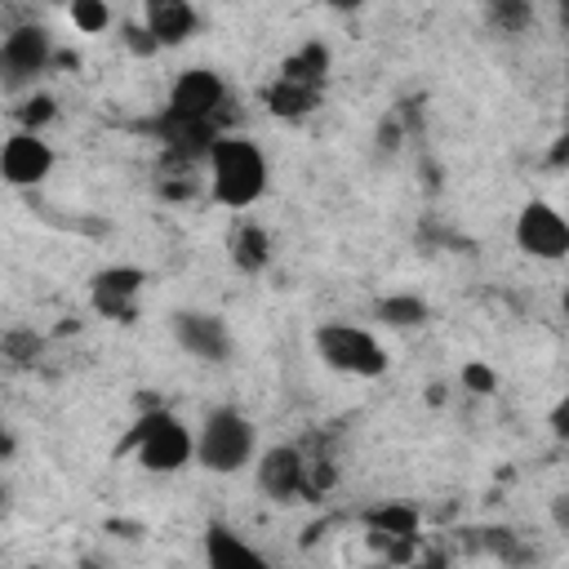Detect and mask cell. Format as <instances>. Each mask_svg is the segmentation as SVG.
<instances>
[{
    "mask_svg": "<svg viewBox=\"0 0 569 569\" xmlns=\"http://www.w3.org/2000/svg\"><path fill=\"white\" fill-rule=\"evenodd\" d=\"M227 258L240 276H262L276 258V244H271V231L253 218H236L231 236H227Z\"/></svg>",
    "mask_w": 569,
    "mask_h": 569,
    "instance_id": "obj_14",
    "label": "cell"
},
{
    "mask_svg": "<svg viewBox=\"0 0 569 569\" xmlns=\"http://www.w3.org/2000/svg\"><path fill=\"white\" fill-rule=\"evenodd\" d=\"M53 62V36L40 22H22L0 36V84L31 89Z\"/></svg>",
    "mask_w": 569,
    "mask_h": 569,
    "instance_id": "obj_6",
    "label": "cell"
},
{
    "mask_svg": "<svg viewBox=\"0 0 569 569\" xmlns=\"http://www.w3.org/2000/svg\"><path fill=\"white\" fill-rule=\"evenodd\" d=\"M200 22L204 18H200V9L191 0H151V4H142V27L151 31V40L160 49L187 44L200 31Z\"/></svg>",
    "mask_w": 569,
    "mask_h": 569,
    "instance_id": "obj_13",
    "label": "cell"
},
{
    "mask_svg": "<svg viewBox=\"0 0 569 569\" xmlns=\"http://www.w3.org/2000/svg\"><path fill=\"white\" fill-rule=\"evenodd\" d=\"M427 316H431V307L418 293H387L373 302V320H382L391 329H418V325H427Z\"/></svg>",
    "mask_w": 569,
    "mask_h": 569,
    "instance_id": "obj_16",
    "label": "cell"
},
{
    "mask_svg": "<svg viewBox=\"0 0 569 569\" xmlns=\"http://www.w3.org/2000/svg\"><path fill=\"white\" fill-rule=\"evenodd\" d=\"M40 351H44V338L31 333V329H18V333H4V338H0V356H4L9 365H36Z\"/></svg>",
    "mask_w": 569,
    "mask_h": 569,
    "instance_id": "obj_20",
    "label": "cell"
},
{
    "mask_svg": "<svg viewBox=\"0 0 569 569\" xmlns=\"http://www.w3.org/2000/svg\"><path fill=\"white\" fill-rule=\"evenodd\" d=\"M485 18H489L498 31L516 36V31H525V27L533 22V9H529V4H516V0H498V4L485 9Z\"/></svg>",
    "mask_w": 569,
    "mask_h": 569,
    "instance_id": "obj_22",
    "label": "cell"
},
{
    "mask_svg": "<svg viewBox=\"0 0 569 569\" xmlns=\"http://www.w3.org/2000/svg\"><path fill=\"white\" fill-rule=\"evenodd\" d=\"M53 120H58V98L31 89V93L22 98V107H18V129H27V133H44Z\"/></svg>",
    "mask_w": 569,
    "mask_h": 569,
    "instance_id": "obj_18",
    "label": "cell"
},
{
    "mask_svg": "<svg viewBox=\"0 0 569 569\" xmlns=\"http://www.w3.org/2000/svg\"><path fill=\"white\" fill-rule=\"evenodd\" d=\"M169 333L173 342L200 360V365H227L236 356V333L231 325L218 316V311H196V307H182L169 316Z\"/></svg>",
    "mask_w": 569,
    "mask_h": 569,
    "instance_id": "obj_9",
    "label": "cell"
},
{
    "mask_svg": "<svg viewBox=\"0 0 569 569\" xmlns=\"http://www.w3.org/2000/svg\"><path fill=\"white\" fill-rule=\"evenodd\" d=\"M258 458V427L236 405H218L196 427V462L213 476H240Z\"/></svg>",
    "mask_w": 569,
    "mask_h": 569,
    "instance_id": "obj_3",
    "label": "cell"
},
{
    "mask_svg": "<svg viewBox=\"0 0 569 569\" xmlns=\"http://www.w3.org/2000/svg\"><path fill=\"white\" fill-rule=\"evenodd\" d=\"M200 556H204V569H271V560L249 538H240L231 525H222V520L204 525Z\"/></svg>",
    "mask_w": 569,
    "mask_h": 569,
    "instance_id": "obj_12",
    "label": "cell"
},
{
    "mask_svg": "<svg viewBox=\"0 0 569 569\" xmlns=\"http://www.w3.org/2000/svg\"><path fill=\"white\" fill-rule=\"evenodd\" d=\"M462 382H467L476 396L498 391V373H493V369H485V365H467V369H462Z\"/></svg>",
    "mask_w": 569,
    "mask_h": 569,
    "instance_id": "obj_24",
    "label": "cell"
},
{
    "mask_svg": "<svg viewBox=\"0 0 569 569\" xmlns=\"http://www.w3.org/2000/svg\"><path fill=\"white\" fill-rule=\"evenodd\" d=\"M365 520L378 525V533H396V538H413V533H418L413 507H378V511H369Z\"/></svg>",
    "mask_w": 569,
    "mask_h": 569,
    "instance_id": "obj_21",
    "label": "cell"
},
{
    "mask_svg": "<svg viewBox=\"0 0 569 569\" xmlns=\"http://www.w3.org/2000/svg\"><path fill=\"white\" fill-rule=\"evenodd\" d=\"M142 289H147V271L142 267L111 262V267H102V271L89 276V307L102 320L133 325L138 320V307H142Z\"/></svg>",
    "mask_w": 569,
    "mask_h": 569,
    "instance_id": "obj_10",
    "label": "cell"
},
{
    "mask_svg": "<svg viewBox=\"0 0 569 569\" xmlns=\"http://www.w3.org/2000/svg\"><path fill=\"white\" fill-rule=\"evenodd\" d=\"M396 147H400V124L387 116L382 129H378V151H396Z\"/></svg>",
    "mask_w": 569,
    "mask_h": 569,
    "instance_id": "obj_25",
    "label": "cell"
},
{
    "mask_svg": "<svg viewBox=\"0 0 569 569\" xmlns=\"http://www.w3.org/2000/svg\"><path fill=\"white\" fill-rule=\"evenodd\" d=\"M253 485L262 489V498L271 502H302L311 498V462L298 445H271V449H258L253 458Z\"/></svg>",
    "mask_w": 569,
    "mask_h": 569,
    "instance_id": "obj_8",
    "label": "cell"
},
{
    "mask_svg": "<svg viewBox=\"0 0 569 569\" xmlns=\"http://www.w3.org/2000/svg\"><path fill=\"white\" fill-rule=\"evenodd\" d=\"M4 498H9V489H4V485H0V511H4Z\"/></svg>",
    "mask_w": 569,
    "mask_h": 569,
    "instance_id": "obj_26",
    "label": "cell"
},
{
    "mask_svg": "<svg viewBox=\"0 0 569 569\" xmlns=\"http://www.w3.org/2000/svg\"><path fill=\"white\" fill-rule=\"evenodd\" d=\"M511 240L533 262H565L569 258V222L547 200H525L511 227Z\"/></svg>",
    "mask_w": 569,
    "mask_h": 569,
    "instance_id": "obj_7",
    "label": "cell"
},
{
    "mask_svg": "<svg viewBox=\"0 0 569 569\" xmlns=\"http://www.w3.org/2000/svg\"><path fill=\"white\" fill-rule=\"evenodd\" d=\"M204 169H209L213 204L236 209V213L253 209L271 187V160L249 133H218L204 156Z\"/></svg>",
    "mask_w": 569,
    "mask_h": 569,
    "instance_id": "obj_1",
    "label": "cell"
},
{
    "mask_svg": "<svg viewBox=\"0 0 569 569\" xmlns=\"http://www.w3.org/2000/svg\"><path fill=\"white\" fill-rule=\"evenodd\" d=\"M311 347L342 378H382L391 369V356L378 342V333L365 329V325H351V320H325V325H316Z\"/></svg>",
    "mask_w": 569,
    "mask_h": 569,
    "instance_id": "obj_4",
    "label": "cell"
},
{
    "mask_svg": "<svg viewBox=\"0 0 569 569\" xmlns=\"http://www.w3.org/2000/svg\"><path fill=\"white\" fill-rule=\"evenodd\" d=\"M67 18H71V27H76L80 36H102V31L116 22V13H111L107 0H71Z\"/></svg>",
    "mask_w": 569,
    "mask_h": 569,
    "instance_id": "obj_19",
    "label": "cell"
},
{
    "mask_svg": "<svg viewBox=\"0 0 569 569\" xmlns=\"http://www.w3.org/2000/svg\"><path fill=\"white\" fill-rule=\"evenodd\" d=\"M58 156L49 147L44 133H27V129H13L4 142H0V178L18 191L27 187H40L49 173H53Z\"/></svg>",
    "mask_w": 569,
    "mask_h": 569,
    "instance_id": "obj_11",
    "label": "cell"
},
{
    "mask_svg": "<svg viewBox=\"0 0 569 569\" xmlns=\"http://www.w3.org/2000/svg\"><path fill=\"white\" fill-rule=\"evenodd\" d=\"M325 67H329V49H325L320 40H307V44H302L293 58H284L280 76H284V80H293V84L320 89V80H325Z\"/></svg>",
    "mask_w": 569,
    "mask_h": 569,
    "instance_id": "obj_17",
    "label": "cell"
},
{
    "mask_svg": "<svg viewBox=\"0 0 569 569\" xmlns=\"http://www.w3.org/2000/svg\"><path fill=\"white\" fill-rule=\"evenodd\" d=\"M0 445H4V418H0Z\"/></svg>",
    "mask_w": 569,
    "mask_h": 569,
    "instance_id": "obj_27",
    "label": "cell"
},
{
    "mask_svg": "<svg viewBox=\"0 0 569 569\" xmlns=\"http://www.w3.org/2000/svg\"><path fill=\"white\" fill-rule=\"evenodd\" d=\"M316 98H320V89H307V84H293V80H284V76H276V80L267 84V93H262V102H267V111H271V116H289V120H298V116H307V111L316 107Z\"/></svg>",
    "mask_w": 569,
    "mask_h": 569,
    "instance_id": "obj_15",
    "label": "cell"
},
{
    "mask_svg": "<svg viewBox=\"0 0 569 569\" xmlns=\"http://www.w3.org/2000/svg\"><path fill=\"white\" fill-rule=\"evenodd\" d=\"M120 31H124L120 40H124V49H129L133 58H156V53H160V44L151 40V31H147L142 22H124Z\"/></svg>",
    "mask_w": 569,
    "mask_h": 569,
    "instance_id": "obj_23",
    "label": "cell"
},
{
    "mask_svg": "<svg viewBox=\"0 0 569 569\" xmlns=\"http://www.w3.org/2000/svg\"><path fill=\"white\" fill-rule=\"evenodd\" d=\"M227 80L213 67H187L173 76L169 93H164V120H191V124H218L222 107H227Z\"/></svg>",
    "mask_w": 569,
    "mask_h": 569,
    "instance_id": "obj_5",
    "label": "cell"
},
{
    "mask_svg": "<svg viewBox=\"0 0 569 569\" xmlns=\"http://www.w3.org/2000/svg\"><path fill=\"white\" fill-rule=\"evenodd\" d=\"M120 453H129L133 467L151 476H173L196 462V431L169 409H147L120 440Z\"/></svg>",
    "mask_w": 569,
    "mask_h": 569,
    "instance_id": "obj_2",
    "label": "cell"
}]
</instances>
